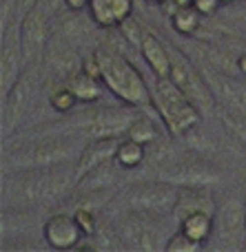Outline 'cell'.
<instances>
[{"mask_svg":"<svg viewBox=\"0 0 246 252\" xmlns=\"http://www.w3.org/2000/svg\"><path fill=\"white\" fill-rule=\"evenodd\" d=\"M78 161L58 166H40V168H13L4 177L2 197L9 204H40L65 195L71 184L78 182Z\"/></svg>","mask_w":246,"mask_h":252,"instance_id":"1","label":"cell"},{"mask_svg":"<svg viewBox=\"0 0 246 252\" xmlns=\"http://www.w3.org/2000/svg\"><path fill=\"white\" fill-rule=\"evenodd\" d=\"M96 58L100 62V80L118 100L129 106H146L151 102L149 84L140 75V71L124 56L111 49H96Z\"/></svg>","mask_w":246,"mask_h":252,"instance_id":"2","label":"cell"},{"mask_svg":"<svg viewBox=\"0 0 246 252\" xmlns=\"http://www.w3.org/2000/svg\"><path fill=\"white\" fill-rule=\"evenodd\" d=\"M82 155V148L78 146L73 137H42L31 144L18 146L4 155L9 168H40V166H58L78 161Z\"/></svg>","mask_w":246,"mask_h":252,"instance_id":"3","label":"cell"},{"mask_svg":"<svg viewBox=\"0 0 246 252\" xmlns=\"http://www.w3.org/2000/svg\"><path fill=\"white\" fill-rule=\"evenodd\" d=\"M153 102H155V109H158L164 126H167L169 133L176 135V137L189 133V130L195 128V126L200 124V120H202V111L191 102V97L186 95L169 75L155 80Z\"/></svg>","mask_w":246,"mask_h":252,"instance_id":"4","label":"cell"},{"mask_svg":"<svg viewBox=\"0 0 246 252\" xmlns=\"http://www.w3.org/2000/svg\"><path fill=\"white\" fill-rule=\"evenodd\" d=\"M169 51H171V58H173V66H171V75L169 78L191 97V102L202 113H213L215 111V95H213L209 82L204 80L202 71L191 64L182 51H176L173 47H169Z\"/></svg>","mask_w":246,"mask_h":252,"instance_id":"5","label":"cell"},{"mask_svg":"<svg viewBox=\"0 0 246 252\" xmlns=\"http://www.w3.org/2000/svg\"><path fill=\"white\" fill-rule=\"evenodd\" d=\"M215 230L213 237L222 248H240L246 239V208L244 197H226L215 206Z\"/></svg>","mask_w":246,"mask_h":252,"instance_id":"6","label":"cell"},{"mask_svg":"<svg viewBox=\"0 0 246 252\" xmlns=\"http://www.w3.org/2000/svg\"><path fill=\"white\" fill-rule=\"evenodd\" d=\"M180 197V188L169 182H142L129 188L127 192V206L138 215H153L164 213V210L176 206Z\"/></svg>","mask_w":246,"mask_h":252,"instance_id":"7","label":"cell"},{"mask_svg":"<svg viewBox=\"0 0 246 252\" xmlns=\"http://www.w3.org/2000/svg\"><path fill=\"white\" fill-rule=\"evenodd\" d=\"M20 51L25 66H38L47 51V11L40 4L20 20Z\"/></svg>","mask_w":246,"mask_h":252,"instance_id":"8","label":"cell"},{"mask_svg":"<svg viewBox=\"0 0 246 252\" xmlns=\"http://www.w3.org/2000/svg\"><path fill=\"white\" fill-rule=\"evenodd\" d=\"M158 179L173 184L177 188H204V186H213V184L220 182V173L211 164L184 159V161H176V164L162 168Z\"/></svg>","mask_w":246,"mask_h":252,"instance_id":"9","label":"cell"},{"mask_svg":"<svg viewBox=\"0 0 246 252\" xmlns=\"http://www.w3.org/2000/svg\"><path fill=\"white\" fill-rule=\"evenodd\" d=\"M133 113L129 109H113V106H105L98 109L96 113H91L89 118H84L82 128L89 137H120L127 135L129 126L133 122Z\"/></svg>","mask_w":246,"mask_h":252,"instance_id":"10","label":"cell"},{"mask_svg":"<svg viewBox=\"0 0 246 252\" xmlns=\"http://www.w3.org/2000/svg\"><path fill=\"white\" fill-rule=\"evenodd\" d=\"M42 237L47 241L49 248L53 250H73L84 239V230L78 223L75 215L58 213L51 215L47 221L42 223Z\"/></svg>","mask_w":246,"mask_h":252,"instance_id":"11","label":"cell"},{"mask_svg":"<svg viewBox=\"0 0 246 252\" xmlns=\"http://www.w3.org/2000/svg\"><path fill=\"white\" fill-rule=\"evenodd\" d=\"M198 69L202 71V75L209 82V87H211L213 95L224 100L226 106H231L235 113L246 115V87L244 84H240L238 80L226 75L222 69L213 66L211 62H207L204 66H198Z\"/></svg>","mask_w":246,"mask_h":252,"instance_id":"12","label":"cell"},{"mask_svg":"<svg viewBox=\"0 0 246 252\" xmlns=\"http://www.w3.org/2000/svg\"><path fill=\"white\" fill-rule=\"evenodd\" d=\"M34 71L35 66H25L18 80L13 82V87L9 89L7 97H4V113H2V126L4 130H13V126L20 122V118L25 115L29 97L34 93Z\"/></svg>","mask_w":246,"mask_h":252,"instance_id":"13","label":"cell"},{"mask_svg":"<svg viewBox=\"0 0 246 252\" xmlns=\"http://www.w3.org/2000/svg\"><path fill=\"white\" fill-rule=\"evenodd\" d=\"M118 235L122 239L124 248H138V250H160L167 244L160 241V228L146 223L140 217H127L120 221Z\"/></svg>","mask_w":246,"mask_h":252,"instance_id":"14","label":"cell"},{"mask_svg":"<svg viewBox=\"0 0 246 252\" xmlns=\"http://www.w3.org/2000/svg\"><path fill=\"white\" fill-rule=\"evenodd\" d=\"M20 66H25V64H22L20 27H18V31L11 38L4 33V40H2V53H0V87H2V100L7 97L9 89L13 87L18 75L22 73Z\"/></svg>","mask_w":246,"mask_h":252,"instance_id":"15","label":"cell"},{"mask_svg":"<svg viewBox=\"0 0 246 252\" xmlns=\"http://www.w3.org/2000/svg\"><path fill=\"white\" fill-rule=\"evenodd\" d=\"M87 9L98 27L113 29L133 16V0H89Z\"/></svg>","mask_w":246,"mask_h":252,"instance_id":"16","label":"cell"},{"mask_svg":"<svg viewBox=\"0 0 246 252\" xmlns=\"http://www.w3.org/2000/svg\"><path fill=\"white\" fill-rule=\"evenodd\" d=\"M118 137H93L87 146L82 148V155H80L75 170H78V179L84 173H89L91 168L105 164V161L115 159V151H118Z\"/></svg>","mask_w":246,"mask_h":252,"instance_id":"17","label":"cell"},{"mask_svg":"<svg viewBox=\"0 0 246 252\" xmlns=\"http://www.w3.org/2000/svg\"><path fill=\"white\" fill-rule=\"evenodd\" d=\"M140 51H142V58L146 60V64L151 66V71H153L158 78L171 75V66H173L171 51H169V47L155 33H144Z\"/></svg>","mask_w":246,"mask_h":252,"instance_id":"18","label":"cell"},{"mask_svg":"<svg viewBox=\"0 0 246 252\" xmlns=\"http://www.w3.org/2000/svg\"><path fill=\"white\" fill-rule=\"evenodd\" d=\"M118 161L111 159L105 164L91 168L89 173H84L82 177L75 182V188L80 192H102L105 188L113 186V182H118Z\"/></svg>","mask_w":246,"mask_h":252,"instance_id":"19","label":"cell"},{"mask_svg":"<svg viewBox=\"0 0 246 252\" xmlns=\"http://www.w3.org/2000/svg\"><path fill=\"white\" fill-rule=\"evenodd\" d=\"M180 230L193 241L204 246L213 237V230H215L213 213L211 210H193V213H189L186 217L180 219Z\"/></svg>","mask_w":246,"mask_h":252,"instance_id":"20","label":"cell"},{"mask_svg":"<svg viewBox=\"0 0 246 252\" xmlns=\"http://www.w3.org/2000/svg\"><path fill=\"white\" fill-rule=\"evenodd\" d=\"M100 82H102L100 78H93V75L84 73V71L80 69V71H75L73 75H69L65 84L75 93V97H78L80 102H87V104H91V102L100 100V95H102Z\"/></svg>","mask_w":246,"mask_h":252,"instance_id":"21","label":"cell"},{"mask_svg":"<svg viewBox=\"0 0 246 252\" xmlns=\"http://www.w3.org/2000/svg\"><path fill=\"white\" fill-rule=\"evenodd\" d=\"M202 13L193 7V4H180V7L173 9L171 13V27L177 31L180 35H193L195 31L202 25Z\"/></svg>","mask_w":246,"mask_h":252,"instance_id":"22","label":"cell"},{"mask_svg":"<svg viewBox=\"0 0 246 252\" xmlns=\"http://www.w3.org/2000/svg\"><path fill=\"white\" fill-rule=\"evenodd\" d=\"M146 159V144L138 142V139L124 137L118 144V151H115V161H118L120 168H138L142 161Z\"/></svg>","mask_w":246,"mask_h":252,"instance_id":"23","label":"cell"},{"mask_svg":"<svg viewBox=\"0 0 246 252\" xmlns=\"http://www.w3.org/2000/svg\"><path fill=\"white\" fill-rule=\"evenodd\" d=\"M124 137L138 139V142H142V144H151L153 139H158V128H155V124L151 122L149 118H144V115H142V118L133 120Z\"/></svg>","mask_w":246,"mask_h":252,"instance_id":"24","label":"cell"},{"mask_svg":"<svg viewBox=\"0 0 246 252\" xmlns=\"http://www.w3.org/2000/svg\"><path fill=\"white\" fill-rule=\"evenodd\" d=\"M78 97H75V93L71 91L67 84H62V87H58L56 91L49 95V104H51L53 111H58V113H69V111H73V106L78 104Z\"/></svg>","mask_w":246,"mask_h":252,"instance_id":"25","label":"cell"},{"mask_svg":"<svg viewBox=\"0 0 246 252\" xmlns=\"http://www.w3.org/2000/svg\"><path fill=\"white\" fill-rule=\"evenodd\" d=\"M200 246L202 244H198V241H193L191 237H186L182 230H177L171 235V239H167L164 250L167 252H195V250H200Z\"/></svg>","mask_w":246,"mask_h":252,"instance_id":"26","label":"cell"},{"mask_svg":"<svg viewBox=\"0 0 246 252\" xmlns=\"http://www.w3.org/2000/svg\"><path fill=\"white\" fill-rule=\"evenodd\" d=\"M35 4H38V0H2V16L9 11V16L20 22Z\"/></svg>","mask_w":246,"mask_h":252,"instance_id":"27","label":"cell"},{"mask_svg":"<svg viewBox=\"0 0 246 252\" xmlns=\"http://www.w3.org/2000/svg\"><path fill=\"white\" fill-rule=\"evenodd\" d=\"M118 29H120V33L124 35V40H129V42H131L133 47H138V49H140L142 38H144V31H142L140 22H138L136 18H133V16H129L127 20H124L122 25L118 27Z\"/></svg>","mask_w":246,"mask_h":252,"instance_id":"28","label":"cell"},{"mask_svg":"<svg viewBox=\"0 0 246 252\" xmlns=\"http://www.w3.org/2000/svg\"><path fill=\"white\" fill-rule=\"evenodd\" d=\"M75 219H78V223L82 226L84 235L87 237H93V232H96L98 223H100V219H98V213L93 208H89V206H80L78 210H75Z\"/></svg>","mask_w":246,"mask_h":252,"instance_id":"29","label":"cell"},{"mask_svg":"<svg viewBox=\"0 0 246 252\" xmlns=\"http://www.w3.org/2000/svg\"><path fill=\"white\" fill-rule=\"evenodd\" d=\"M191 4H193L202 16H213V13L222 7V0H191Z\"/></svg>","mask_w":246,"mask_h":252,"instance_id":"30","label":"cell"},{"mask_svg":"<svg viewBox=\"0 0 246 252\" xmlns=\"http://www.w3.org/2000/svg\"><path fill=\"white\" fill-rule=\"evenodd\" d=\"M80 69H82L84 73L93 75V78H100V62H98L96 53H91L89 58H84V60L80 62Z\"/></svg>","mask_w":246,"mask_h":252,"instance_id":"31","label":"cell"},{"mask_svg":"<svg viewBox=\"0 0 246 252\" xmlns=\"http://www.w3.org/2000/svg\"><path fill=\"white\" fill-rule=\"evenodd\" d=\"M226 122H229L231 126L235 128V133L240 135V137L244 139V144H246V124L242 122V118H240V113H235V115H226Z\"/></svg>","mask_w":246,"mask_h":252,"instance_id":"32","label":"cell"},{"mask_svg":"<svg viewBox=\"0 0 246 252\" xmlns=\"http://www.w3.org/2000/svg\"><path fill=\"white\" fill-rule=\"evenodd\" d=\"M65 4L71 9V11H80V9L89 7V0H65Z\"/></svg>","mask_w":246,"mask_h":252,"instance_id":"33","label":"cell"},{"mask_svg":"<svg viewBox=\"0 0 246 252\" xmlns=\"http://www.w3.org/2000/svg\"><path fill=\"white\" fill-rule=\"evenodd\" d=\"M38 4L44 9L47 13H51V11H56V7L60 4V0H38Z\"/></svg>","mask_w":246,"mask_h":252,"instance_id":"34","label":"cell"},{"mask_svg":"<svg viewBox=\"0 0 246 252\" xmlns=\"http://www.w3.org/2000/svg\"><path fill=\"white\" fill-rule=\"evenodd\" d=\"M238 69H240V73L242 75H246V51L238 58Z\"/></svg>","mask_w":246,"mask_h":252,"instance_id":"35","label":"cell"},{"mask_svg":"<svg viewBox=\"0 0 246 252\" xmlns=\"http://www.w3.org/2000/svg\"><path fill=\"white\" fill-rule=\"evenodd\" d=\"M171 4H176V7H180V4H191V0H169Z\"/></svg>","mask_w":246,"mask_h":252,"instance_id":"36","label":"cell"},{"mask_svg":"<svg viewBox=\"0 0 246 252\" xmlns=\"http://www.w3.org/2000/svg\"><path fill=\"white\" fill-rule=\"evenodd\" d=\"M149 2H153V4H167L169 0H149Z\"/></svg>","mask_w":246,"mask_h":252,"instance_id":"37","label":"cell"},{"mask_svg":"<svg viewBox=\"0 0 246 252\" xmlns=\"http://www.w3.org/2000/svg\"><path fill=\"white\" fill-rule=\"evenodd\" d=\"M233 2H238V0H222V4H233Z\"/></svg>","mask_w":246,"mask_h":252,"instance_id":"38","label":"cell"},{"mask_svg":"<svg viewBox=\"0 0 246 252\" xmlns=\"http://www.w3.org/2000/svg\"><path fill=\"white\" fill-rule=\"evenodd\" d=\"M244 208H246V192H244Z\"/></svg>","mask_w":246,"mask_h":252,"instance_id":"39","label":"cell"}]
</instances>
